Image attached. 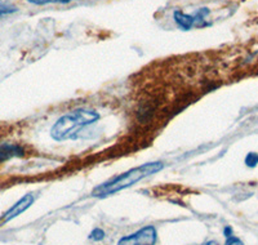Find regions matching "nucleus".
<instances>
[{
    "instance_id": "obj_1",
    "label": "nucleus",
    "mask_w": 258,
    "mask_h": 245,
    "mask_svg": "<svg viewBox=\"0 0 258 245\" xmlns=\"http://www.w3.org/2000/svg\"><path fill=\"white\" fill-rule=\"evenodd\" d=\"M101 119V115L89 108H78L59 117L50 128V137L57 142L75 140L84 127L94 124Z\"/></svg>"
},
{
    "instance_id": "obj_2",
    "label": "nucleus",
    "mask_w": 258,
    "mask_h": 245,
    "mask_svg": "<svg viewBox=\"0 0 258 245\" xmlns=\"http://www.w3.org/2000/svg\"><path fill=\"white\" fill-rule=\"evenodd\" d=\"M163 168H164V164L161 161H153V163H146L141 166H136L133 169L128 170L120 175H116V177L111 178L110 181L96 187L92 195L96 196V198H106V196L114 195V194L125 190L137 182L142 181L149 175L160 172Z\"/></svg>"
},
{
    "instance_id": "obj_3",
    "label": "nucleus",
    "mask_w": 258,
    "mask_h": 245,
    "mask_svg": "<svg viewBox=\"0 0 258 245\" xmlns=\"http://www.w3.org/2000/svg\"><path fill=\"white\" fill-rule=\"evenodd\" d=\"M156 236L158 235H156L155 227L146 226L132 235L121 237L117 241V245H155Z\"/></svg>"
},
{
    "instance_id": "obj_4",
    "label": "nucleus",
    "mask_w": 258,
    "mask_h": 245,
    "mask_svg": "<svg viewBox=\"0 0 258 245\" xmlns=\"http://www.w3.org/2000/svg\"><path fill=\"white\" fill-rule=\"evenodd\" d=\"M34 202H35V196L32 195V194H27L24 198H21L15 205H12V207L9 208L6 213L2 216V218H0V226L6 225V223L12 221V219H15L16 217H18L20 214L26 212V210L34 204Z\"/></svg>"
},
{
    "instance_id": "obj_5",
    "label": "nucleus",
    "mask_w": 258,
    "mask_h": 245,
    "mask_svg": "<svg viewBox=\"0 0 258 245\" xmlns=\"http://www.w3.org/2000/svg\"><path fill=\"white\" fill-rule=\"evenodd\" d=\"M25 155V149L18 143H0V163L12 158H21Z\"/></svg>"
},
{
    "instance_id": "obj_6",
    "label": "nucleus",
    "mask_w": 258,
    "mask_h": 245,
    "mask_svg": "<svg viewBox=\"0 0 258 245\" xmlns=\"http://www.w3.org/2000/svg\"><path fill=\"white\" fill-rule=\"evenodd\" d=\"M173 20L176 22L177 26L183 31H188L192 27H197V16L195 15H186V13L181 12V11H174L173 12Z\"/></svg>"
},
{
    "instance_id": "obj_7",
    "label": "nucleus",
    "mask_w": 258,
    "mask_h": 245,
    "mask_svg": "<svg viewBox=\"0 0 258 245\" xmlns=\"http://www.w3.org/2000/svg\"><path fill=\"white\" fill-rule=\"evenodd\" d=\"M34 6H45V4H69L74 0H26Z\"/></svg>"
},
{
    "instance_id": "obj_8",
    "label": "nucleus",
    "mask_w": 258,
    "mask_h": 245,
    "mask_svg": "<svg viewBox=\"0 0 258 245\" xmlns=\"http://www.w3.org/2000/svg\"><path fill=\"white\" fill-rule=\"evenodd\" d=\"M245 165L249 166V168H254L258 165V154L257 152H249V154L245 156Z\"/></svg>"
},
{
    "instance_id": "obj_9",
    "label": "nucleus",
    "mask_w": 258,
    "mask_h": 245,
    "mask_svg": "<svg viewBox=\"0 0 258 245\" xmlns=\"http://www.w3.org/2000/svg\"><path fill=\"white\" fill-rule=\"evenodd\" d=\"M89 239L93 240V241H101V240L105 239V231L102 228H94L91 233H89Z\"/></svg>"
},
{
    "instance_id": "obj_10",
    "label": "nucleus",
    "mask_w": 258,
    "mask_h": 245,
    "mask_svg": "<svg viewBox=\"0 0 258 245\" xmlns=\"http://www.w3.org/2000/svg\"><path fill=\"white\" fill-rule=\"evenodd\" d=\"M17 12V8L12 6H4V7H0V18L7 17L9 15H13V13Z\"/></svg>"
},
{
    "instance_id": "obj_11",
    "label": "nucleus",
    "mask_w": 258,
    "mask_h": 245,
    "mask_svg": "<svg viewBox=\"0 0 258 245\" xmlns=\"http://www.w3.org/2000/svg\"><path fill=\"white\" fill-rule=\"evenodd\" d=\"M225 245H244V242L241 241L239 237H236V236H234V235H232V236H230V237H227V239H226Z\"/></svg>"
},
{
    "instance_id": "obj_12",
    "label": "nucleus",
    "mask_w": 258,
    "mask_h": 245,
    "mask_svg": "<svg viewBox=\"0 0 258 245\" xmlns=\"http://www.w3.org/2000/svg\"><path fill=\"white\" fill-rule=\"evenodd\" d=\"M234 231H232V227L231 226H226L225 228H223V236L226 237V239H227V237H230V236H232V235H234Z\"/></svg>"
},
{
    "instance_id": "obj_13",
    "label": "nucleus",
    "mask_w": 258,
    "mask_h": 245,
    "mask_svg": "<svg viewBox=\"0 0 258 245\" xmlns=\"http://www.w3.org/2000/svg\"><path fill=\"white\" fill-rule=\"evenodd\" d=\"M203 245H218V242L216 241V240H209V241H207L206 244Z\"/></svg>"
}]
</instances>
